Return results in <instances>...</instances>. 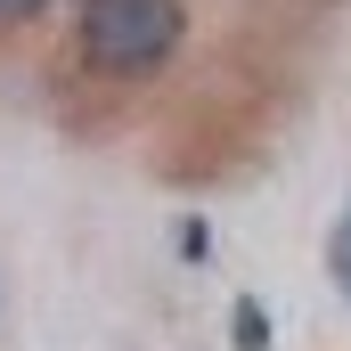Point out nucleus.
<instances>
[{
  "mask_svg": "<svg viewBox=\"0 0 351 351\" xmlns=\"http://www.w3.org/2000/svg\"><path fill=\"white\" fill-rule=\"evenodd\" d=\"M180 33V0H82V58L114 82H147L156 66H172Z\"/></svg>",
  "mask_w": 351,
  "mask_h": 351,
  "instance_id": "f257e3e1",
  "label": "nucleus"
},
{
  "mask_svg": "<svg viewBox=\"0 0 351 351\" xmlns=\"http://www.w3.org/2000/svg\"><path fill=\"white\" fill-rule=\"evenodd\" d=\"M237 351H269V319H262V302H237Z\"/></svg>",
  "mask_w": 351,
  "mask_h": 351,
  "instance_id": "f03ea898",
  "label": "nucleus"
},
{
  "mask_svg": "<svg viewBox=\"0 0 351 351\" xmlns=\"http://www.w3.org/2000/svg\"><path fill=\"white\" fill-rule=\"evenodd\" d=\"M327 269H335V286L351 294V213L335 221V245H327Z\"/></svg>",
  "mask_w": 351,
  "mask_h": 351,
  "instance_id": "7ed1b4c3",
  "label": "nucleus"
},
{
  "mask_svg": "<svg viewBox=\"0 0 351 351\" xmlns=\"http://www.w3.org/2000/svg\"><path fill=\"white\" fill-rule=\"evenodd\" d=\"M33 8H41V0H0V16H33Z\"/></svg>",
  "mask_w": 351,
  "mask_h": 351,
  "instance_id": "20e7f679",
  "label": "nucleus"
}]
</instances>
